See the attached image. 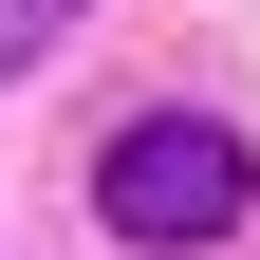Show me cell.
<instances>
[{
  "instance_id": "6da1fadb",
  "label": "cell",
  "mask_w": 260,
  "mask_h": 260,
  "mask_svg": "<svg viewBox=\"0 0 260 260\" xmlns=\"http://www.w3.org/2000/svg\"><path fill=\"white\" fill-rule=\"evenodd\" d=\"M242 130L223 112H130L112 149H93V223H112V242H223V223H242Z\"/></svg>"
},
{
  "instance_id": "7a4b0ae2",
  "label": "cell",
  "mask_w": 260,
  "mask_h": 260,
  "mask_svg": "<svg viewBox=\"0 0 260 260\" xmlns=\"http://www.w3.org/2000/svg\"><path fill=\"white\" fill-rule=\"evenodd\" d=\"M75 19H93V0H0V75H38V56L75 38Z\"/></svg>"
}]
</instances>
